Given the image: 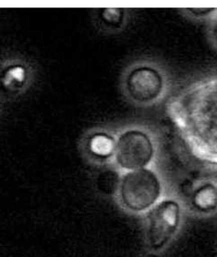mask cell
<instances>
[{
	"instance_id": "6da1fadb",
	"label": "cell",
	"mask_w": 217,
	"mask_h": 257,
	"mask_svg": "<svg viewBox=\"0 0 217 257\" xmlns=\"http://www.w3.org/2000/svg\"><path fill=\"white\" fill-rule=\"evenodd\" d=\"M166 110L190 153L217 166V76L182 88L168 99Z\"/></svg>"
},
{
	"instance_id": "7a4b0ae2",
	"label": "cell",
	"mask_w": 217,
	"mask_h": 257,
	"mask_svg": "<svg viewBox=\"0 0 217 257\" xmlns=\"http://www.w3.org/2000/svg\"><path fill=\"white\" fill-rule=\"evenodd\" d=\"M119 84L126 103L136 108L151 109L170 96L172 80L160 61L143 57L130 62L123 69Z\"/></svg>"
},
{
	"instance_id": "3957f363",
	"label": "cell",
	"mask_w": 217,
	"mask_h": 257,
	"mask_svg": "<svg viewBox=\"0 0 217 257\" xmlns=\"http://www.w3.org/2000/svg\"><path fill=\"white\" fill-rule=\"evenodd\" d=\"M133 124L123 128L114 139L117 164L129 171L146 168L155 154L153 137L147 128Z\"/></svg>"
},
{
	"instance_id": "277c9868",
	"label": "cell",
	"mask_w": 217,
	"mask_h": 257,
	"mask_svg": "<svg viewBox=\"0 0 217 257\" xmlns=\"http://www.w3.org/2000/svg\"><path fill=\"white\" fill-rule=\"evenodd\" d=\"M161 192L158 176L146 168L129 171L121 181V203L133 212H141L154 206L160 198Z\"/></svg>"
},
{
	"instance_id": "5b68a950",
	"label": "cell",
	"mask_w": 217,
	"mask_h": 257,
	"mask_svg": "<svg viewBox=\"0 0 217 257\" xmlns=\"http://www.w3.org/2000/svg\"><path fill=\"white\" fill-rule=\"evenodd\" d=\"M182 207L173 199H166L155 204L147 216V241L150 248L158 251L173 239L182 220Z\"/></svg>"
},
{
	"instance_id": "8992f818",
	"label": "cell",
	"mask_w": 217,
	"mask_h": 257,
	"mask_svg": "<svg viewBox=\"0 0 217 257\" xmlns=\"http://www.w3.org/2000/svg\"><path fill=\"white\" fill-rule=\"evenodd\" d=\"M133 16V9L130 8H99L93 10L91 18L98 32L111 36L125 32Z\"/></svg>"
},
{
	"instance_id": "52a82bcc",
	"label": "cell",
	"mask_w": 217,
	"mask_h": 257,
	"mask_svg": "<svg viewBox=\"0 0 217 257\" xmlns=\"http://www.w3.org/2000/svg\"><path fill=\"white\" fill-rule=\"evenodd\" d=\"M191 206L197 212L209 214L217 210V185L208 182L202 183L193 191Z\"/></svg>"
},
{
	"instance_id": "ba28073f",
	"label": "cell",
	"mask_w": 217,
	"mask_h": 257,
	"mask_svg": "<svg viewBox=\"0 0 217 257\" xmlns=\"http://www.w3.org/2000/svg\"><path fill=\"white\" fill-rule=\"evenodd\" d=\"M28 78L27 71L23 65L12 64L0 75V85L2 89L11 92L22 89Z\"/></svg>"
},
{
	"instance_id": "9c48e42d",
	"label": "cell",
	"mask_w": 217,
	"mask_h": 257,
	"mask_svg": "<svg viewBox=\"0 0 217 257\" xmlns=\"http://www.w3.org/2000/svg\"><path fill=\"white\" fill-rule=\"evenodd\" d=\"M90 147L94 154L107 156L114 151V138L105 133H95L90 139Z\"/></svg>"
},
{
	"instance_id": "30bf717a",
	"label": "cell",
	"mask_w": 217,
	"mask_h": 257,
	"mask_svg": "<svg viewBox=\"0 0 217 257\" xmlns=\"http://www.w3.org/2000/svg\"><path fill=\"white\" fill-rule=\"evenodd\" d=\"M183 16L196 21H204L209 22L217 14L215 8H192L180 9Z\"/></svg>"
},
{
	"instance_id": "8fae6325",
	"label": "cell",
	"mask_w": 217,
	"mask_h": 257,
	"mask_svg": "<svg viewBox=\"0 0 217 257\" xmlns=\"http://www.w3.org/2000/svg\"><path fill=\"white\" fill-rule=\"evenodd\" d=\"M208 23V39L213 47L217 49V14Z\"/></svg>"
},
{
	"instance_id": "7c38bea8",
	"label": "cell",
	"mask_w": 217,
	"mask_h": 257,
	"mask_svg": "<svg viewBox=\"0 0 217 257\" xmlns=\"http://www.w3.org/2000/svg\"><path fill=\"white\" fill-rule=\"evenodd\" d=\"M146 257H160V256H157V255H156V254H149V255L147 256Z\"/></svg>"
}]
</instances>
